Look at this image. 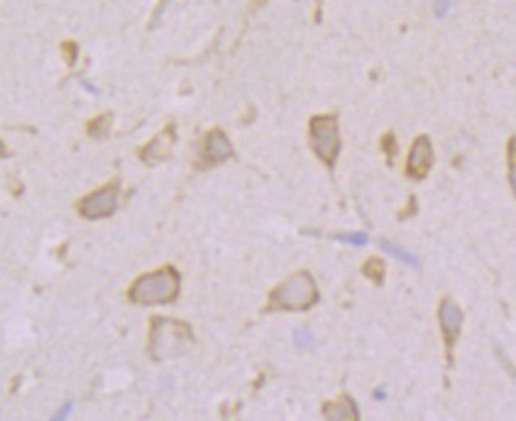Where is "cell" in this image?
I'll use <instances>...</instances> for the list:
<instances>
[{"label":"cell","instance_id":"obj_1","mask_svg":"<svg viewBox=\"0 0 516 421\" xmlns=\"http://www.w3.org/2000/svg\"><path fill=\"white\" fill-rule=\"evenodd\" d=\"M319 301L314 279L306 271L294 272L271 293L269 303L281 311H306Z\"/></svg>","mask_w":516,"mask_h":421},{"label":"cell","instance_id":"obj_2","mask_svg":"<svg viewBox=\"0 0 516 421\" xmlns=\"http://www.w3.org/2000/svg\"><path fill=\"white\" fill-rule=\"evenodd\" d=\"M179 274L173 268H163L140 277L130 292V299L137 304H165L178 297Z\"/></svg>","mask_w":516,"mask_h":421},{"label":"cell","instance_id":"obj_3","mask_svg":"<svg viewBox=\"0 0 516 421\" xmlns=\"http://www.w3.org/2000/svg\"><path fill=\"white\" fill-rule=\"evenodd\" d=\"M192 340L187 325L169 318H157L151 331V352L156 358L178 356Z\"/></svg>","mask_w":516,"mask_h":421},{"label":"cell","instance_id":"obj_4","mask_svg":"<svg viewBox=\"0 0 516 421\" xmlns=\"http://www.w3.org/2000/svg\"><path fill=\"white\" fill-rule=\"evenodd\" d=\"M310 146L325 163L333 165L336 162L339 149H341V138H339L336 116L323 115L312 119Z\"/></svg>","mask_w":516,"mask_h":421},{"label":"cell","instance_id":"obj_5","mask_svg":"<svg viewBox=\"0 0 516 421\" xmlns=\"http://www.w3.org/2000/svg\"><path fill=\"white\" fill-rule=\"evenodd\" d=\"M463 320L464 314L461 307L448 298L442 301L439 307V323L442 328V338H444L447 347L448 366H453V347H455L459 333H461Z\"/></svg>","mask_w":516,"mask_h":421},{"label":"cell","instance_id":"obj_6","mask_svg":"<svg viewBox=\"0 0 516 421\" xmlns=\"http://www.w3.org/2000/svg\"><path fill=\"white\" fill-rule=\"evenodd\" d=\"M117 189L116 187H106L99 192L92 193L88 198H84L81 203V214L88 219L106 217L115 213L117 206Z\"/></svg>","mask_w":516,"mask_h":421},{"label":"cell","instance_id":"obj_7","mask_svg":"<svg viewBox=\"0 0 516 421\" xmlns=\"http://www.w3.org/2000/svg\"><path fill=\"white\" fill-rule=\"evenodd\" d=\"M434 162V152H433V145L428 136H419L415 140L412 149L409 160H407V174L410 178L415 179H423L424 176L429 173L431 167Z\"/></svg>","mask_w":516,"mask_h":421},{"label":"cell","instance_id":"obj_8","mask_svg":"<svg viewBox=\"0 0 516 421\" xmlns=\"http://www.w3.org/2000/svg\"><path fill=\"white\" fill-rule=\"evenodd\" d=\"M231 154H233V147H231L225 133L220 132L219 129L213 130V132L206 136L205 157L208 162L211 163L225 162L226 158L231 157Z\"/></svg>","mask_w":516,"mask_h":421},{"label":"cell","instance_id":"obj_9","mask_svg":"<svg viewBox=\"0 0 516 421\" xmlns=\"http://www.w3.org/2000/svg\"><path fill=\"white\" fill-rule=\"evenodd\" d=\"M323 417L330 421H350V420H358L360 413L356 408L355 401L350 396L344 395L336 401L326 402L322 408Z\"/></svg>","mask_w":516,"mask_h":421},{"label":"cell","instance_id":"obj_10","mask_svg":"<svg viewBox=\"0 0 516 421\" xmlns=\"http://www.w3.org/2000/svg\"><path fill=\"white\" fill-rule=\"evenodd\" d=\"M172 145H173V133H172V130L168 129L162 135H158L157 138L152 141L149 146H147L144 158L147 162L162 160V158L169 152V147H172Z\"/></svg>","mask_w":516,"mask_h":421},{"label":"cell","instance_id":"obj_11","mask_svg":"<svg viewBox=\"0 0 516 421\" xmlns=\"http://www.w3.org/2000/svg\"><path fill=\"white\" fill-rule=\"evenodd\" d=\"M378 246L382 247L385 252L393 255V257L398 258L399 261H402V263L410 266V268L413 270H418L419 266H422V261H419V258L417 257L415 254L409 252V250H406L404 247L398 246V244L393 242V241H388V240H382L378 242Z\"/></svg>","mask_w":516,"mask_h":421},{"label":"cell","instance_id":"obj_12","mask_svg":"<svg viewBox=\"0 0 516 421\" xmlns=\"http://www.w3.org/2000/svg\"><path fill=\"white\" fill-rule=\"evenodd\" d=\"M361 271L367 279H371L372 282H376L377 286H380L385 277V261L378 257H372L367 261H365Z\"/></svg>","mask_w":516,"mask_h":421},{"label":"cell","instance_id":"obj_13","mask_svg":"<svg viewBox=\"0 0 516 421\" xmlns=\"http://www.w3.org/2000/svg\"><path fill=\"white\" fill-rule=\"evenodd\" d=\"M331 240H336L339 242H345L350 244V246H356V247H363L366 246L369 238H367L366 233L356 231V233H338V235H331Z\"/></svg>","mask_w":516,"mask_h":421},{"label":"cell","instance_id":"obj_14","mask_svg":"<svg viewBox=\"0 0 516 421\" xmlns=\"http://www.w3.org/2000/svg\"><path fill=\"white\" fill-rule=\"evenodd\" d=\"M293 338H294V344H297L299 350L314 349V345H315L314 336H312V333L308 328H298L297 331H294Z\"/></svg>","mask_w":516,"mask_h":421},{"label":"cell","instance_id":"obj_15","mask_svg":"<svg viewBox=\"0 0 516 421\" xmlns=\"http://www.w3.org/2000/svg\"><path fill=\"white\" fill-rule=\"evenodd\" d=\"M450 0H435L434 3V11L438 13V16H445L448 11H450Z\"/></svg>","mask_w":516,"mask_h":421},{"label":"cell","instance_id":"obj_16","mask_svg":"<svg viewBox=\"0 0 516 421\" xmlns=\"http://www.w3.org/2000/svg\"><path fill=\"white\" fill-rule=\"evenodd\" d=\"M513 147H515V141L512 140V141H510V152H508V156H510V170H512V172H510L508 178H510V185H512V189H515V173H513V170H515V149H513Z\"/></svg>","mask_w":516,"mask_h":421},{"label":"cell","instance_id":"obj_17","mask_svg":"<svg viewBox=\"0 0 516 421\" xmlns=\"http://www.w3.org/2000/svg\"><path fill=\"white\" fill-rule=\"evenodd\" d=\"M417 210H418V206H417V203H415V197H410L409 206H407V209L404 210V213H401V219L412 217V215L417 214Z\"/></svg>","mask_w":516,"mask_h":421},{"label":"cell","instance_id":"obj_18","mask_svg":"<svg viewBox=\"0 0 516 421\" xmlns=\"http://www.w3.org/2000/svg\"><path fill=\"white\" fill-rule=\"evenodd\" d=\"M70 408H72V406H67V407H64V408H62V411L58 413V417H56V420H62V418H64L65 417V415L67 413H69V411H70Z\"/></svg>","mask_w":516,"mask_h":421},{"label":"cell","instance_id":"obj_19","mask_svg":"<svg viewBox=\"0 0 516 421\" xmlns=\"http://www.w3.org/2000/svg\"><path fill=\"white\" fill-rule=\"evenodd\" d=\"M374 396H376V399H385V395H383L382 390H376V395H374Z\"/></svg>","mask_w":516,"mask_h":421},{"label":"cell","instance_id":"obj_20","mask_svg":"<svg viewBox=\"0 0 516 421\" xmlns=\"http://www.w3.org/2000/svg\"><path fill=\"white\" fill-rule=\"evenodd\" d=\"M3 156H5V146H3L2 141H0V158H2Z\"/></svg>","mask_w":516,"mask_h":421}]
</instances>
